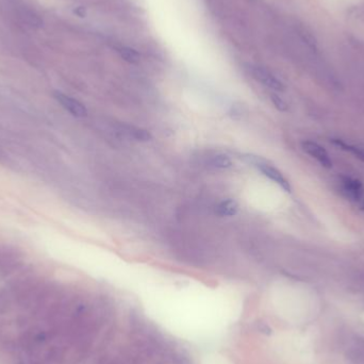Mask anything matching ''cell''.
<instances>
[{"label":"cell","mask_w":364,"mask_h":364,"mask_svg":"<svg viewBox=\"0 0 364 364\" xmlns=\"http://www.w3.org/2000/svg\"><path fill=\"white\" fill-rule=\"evenodd\" d=\"M332 143L335 145L336 147H339L342 150H345L349 152V154L354 155L357 159H359L360 161L364 163V149L363 148L355 146V145H352V144H348L342 140H339V138H333Z\"/></svg>","instance_id":"52a82bcc"},{"label":"cell","mask_w":364,"mask_h":364,"mask_svg":"<svg viewBox=\"0 0 364 364\" xmlns=\"http://www.w3.org/2000/svg\"><path fill=\"white\" fill-rule=\"evenodd\" d=\"M302 149L307 152L309 156L312 157L313 159L319 162L322 166L326 168H331L332 167V161L330 159L327 150L322 147L320 144H317L312 141H304L301 143Z\"/></svg>","instance_id":"7a4b0ae2"},{"label":"cell","mask_w":364,"mask_h":364,"mask_svg":"<svg viewBox=\"0 0 364 364\" xmlns=\"http://www.w3.org/2000/svg\"><path fill=\"white\" fill-rule=\"evenodd\" d=\"M125 131L127 132V133L131 136L135 138V140L137 141H141V142H147V141H150L151 140V134L150 132L145 130L143 128H137V127H130V126H128V127H126Z\"/></svg>","instance_id":"ba28073f"},{"label":"cell","mask_w":364,"mask_h":364,"mask_svg":"<svg viewBox=\"0 0 364 364\" xmlns=\"http://www.w3.org/2000/svg\"><path fill=\"white\" fill-rule=\"evenodd\" d=\"M270 99H272L274 105L279 111H287L288 110V104L286 103V101L283 100V99H281L278 95L272 94V95H270Z\"/></svg>","instance_id":"8fae6325"},{"label":"cell","mask_w":364,"mask_h":364,"mask_svg":"<svg viewBox=\"0 0 364 364\" xmlns=\"http://www.w3.org/2000/svg\"><path fill=\"white\" fill-rule=\"evenodd\" d=\"M258 168L261 170V173L269 178L270 180H273L275 183H277L281 189H283L288 193L292 192V187H291L290 182L286 177L282 175L280 170H278L276 167L272 166V165L266 164V163H258L257 164Z\"/></svg>","instance_id":"277c9868"},{"label":"cell","mask_w":364,"mask_h":364,"mask_svg":"<svg viewBox=\"0 0 364 364\" xmlns=\"http://www.w3.org/2000/svg\"><path fill=\"white\" fill-rule=\"evenodd\" d=\"M340 183L343 193L348 199L364 210V188L362 183L356 178L349 176H342Z\"/></svg>","instance_id":"6da1fadb"},{"label":"cell","mask_w":364,"mask_h":364,"mask_svg":"<svg viewBox=\"0 0 364 364\" xmlns=\"http://www.w3.org/2000/svg\"><path fill=\"white\" fill-rule=\"evenodd\" d=\"M239 210V203L234 199H227L222 201L216 208V212L221 216H233Z\"/></svg>","instance_id":"8992f818"},{"label":"cell","mask_w":364,"mask_h":364,"mask_svg":"<svg viewBox=\"0 0 364 364\" xmlns=\"http://www.w3.org/2000/svg\"><path fill=\"white\" fill-rule=\"evenodd\" d=\"M120 52L124 60H126L129 63H137L138 61H140V55H138L134 49L124 47L120 50Z\"/></svg>","instance_id":"30bf717a"},{"label":"cell","mask_w":364,"mask_h":364,"mask_svg":"<svg viewBox=\"0 0 364 364\" xmlns=\"http://www.w3.org/2000/svg\"><path fill=\"white\" fill-rule=\"evenodd\" d=\"M251 72H253V75L257 80L265 85V87L275 91H283L284 87L281 81L278 80L272 72H269L268 70L262 67H255L251 70Z\"/></svg>","instance_id":"5b68a950"},{"label":"cell","mask_w":364,"mask_h":364,"mask_svg":"<svg viewBox=\"0 0 364 364\" xmlns=\"http://www.w3.org/2000/svg\"><path fill=\"white\" fill-rule=\"evenodd\" d=\"M55 98L59 101L62 107L67 110L71 115L76 117H85L88 114L87 108L84 107V104L80 101H78L77 99L72 98L70 96H67L63 94L61 92H56L55 93Z\"/></svg>","instance_id":"3957f363"},{"label":"cell","mask_w":364,"mask_h":364,"mask_svg":"<svg viewBox=\"0 0 364 364\" xmlns=\"http://www.w3.org/2000/svg\"><path fill=\"white\" fill-rule=\"evenodd\" d=\"M210 164L216 168H229L232 165L230 158L226 155H216L211 158Z\"/></svg>","instance_id":"9c48e42d"}]
</instances>
